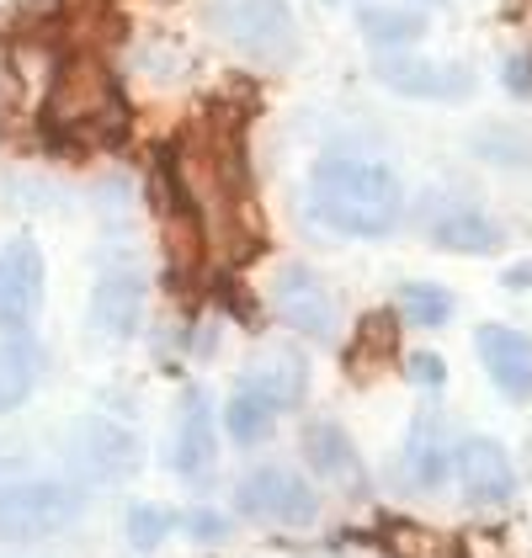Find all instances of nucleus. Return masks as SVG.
Here are the masks:
<instances>
[{
	"mask_svg": "<svg viewBox=\"0 0 532 558\" xmlns=\"http://www.w3.org/2000/svg\"><path fill=\"white\" fill-rule=\"evenodd\" d=\"M452 473L469 495V506H506L517 495V469L511 452L495 436H463L452 447Z\"/></svg>",
	"mask_w": 532,
	"mask_h": 558,
	"instance_id": "9b49d317",
	"label": "nucleus"
},
{
	"mask_svg": "<svg viewBox=\"0 0 532 558\" xmlns=\"http://www.w3.org/2000/svg\"><path fill=\"white\" fill-rule=\"evenodd\" d=\"M245 384L262 388L277 410H299L304 393H310V362H304L299 351H266V356L251 362Z\"/></svg>",
	"mask_w": 532,
	"mask_h": 558,
	"instance_id": "f3484780",
	"label": "nucleus"
},
{
	"mask_svg": "<svg viewBox=\"0 0 532 558\" xmlns=\"http://www.w3.org/2000/svg\"><path fill=\"white\" fill-rule=\"evenodd\" d=\"M304 458L319 478H336V484H352L356 495L367 489V473H362V458H356V441L336 421H310L304 426Z\"/></svg>",
	"mask_w": 532,
	"mask_h": 558,
	"instance_id": "dca6fc26",
	"label": "nucleus"
},
{
	"mask_svg": "<svg viewBox=\"0 0 532 558\" xmlns=\"http://www.w3.org/2000/svg\"><path fill=\"white\" fill-rule=\"evenodd\" d=\"M123 133H129V101L112 70L96 53L64 59L44 101V138L53 149H90V144H118Z\"/></svg>",
	"mask_w": 532,
	"mask_h": 558,
	"instance_id": "f03ea898",
	"label": "nucleus"
},
{
	"mask_svg": "<svg viewBox=\"0 0 532 558\" xmlns=\"http://www.w3.org/2000/svg\"><path fill=\"white\" fill-rule=\"evenodd\" d=\"M234 506L266 526H310L319 515V495L310 489L304 473L282 469V463H262L234 484Z\"/></svg>",
	"mask_w": 532,
	"mask_h": 558,
	"instance_id": "39448f33",
	"label": "nucleus"
},
{
	"mask_svg": "<svg viewBox=\"0 0 532 558\" xmlns=\"http://www.w3.org/2000/svg\"><path fill=\"white\" fill-rule=\"evenodd\" d=\"M44 282H48L44 251L27 234L0 245V330L5 336H27L33 330V319L44 308Z\"/></svg>",
	"mask_w": 532,
	"mask_h": 558,
	"instance_id": "0eeeda50",
	"label": "nucleus"
},
{
	"mask_svg": "<svg viewBox=\"0 0 532 558\" xmlns=\"http://www.w3.org/2000/svg\"><path fill=\"white\" fill-rule=\"evenodd\" d=\"M373 75H378L384 90L410 96V101H469V96H474V70H463V64H437V59L384 53Z\"/></svg>",
	"mask_w": 532,
	"mask_h": 558,
	"instance_id": "9d476101",
	"label": "nucleus"
},
{
	"mask_svg": "<svg viewBox=\"0 0 532 558\" xmlns=\"http://www.w3.org/2000/svg\"><path fill=\"white\" fill-rule=\"evenodd\" d=\"M395 341H399V325L395 314H367L362 325H356L352 336V351H347V373H373V367H384V362H395Z\"/></svg>",
	"mask_w": 532,
	"mask_h": 558,
	"instance_id": "4be33fe9",
	"label": "nucleus"
},
{
	"mask_svg": "<svg viewBox=\"0 0 532 558\" xmlns=\"http://www.w3.org/2000/svg\"><path fill=\"white\" fill-rule=\"evenodd\" d=\"M500 288H511V293L532 288V260H517V266H506V271H500Z\"/></svg>",
	"mask_w": 532,
	"mask_h": 558,
	"instance_id": "c85d7f7f",
	"label": "nucleus"
},
{
	"mask_svg": "<svg viewBox=\"0 0 532 558\" xmlns=\"http://www.w3.org/2000/svg\"><path fill=\"white\" fill-rule=\"evenodd\" d=\"M144 319V282L133 271H107L90 288V330L107 341H129Z\"/></svg>",
	"mask_w": 532,
	"mask_h": 558,
	"instance_id": "2eb2a0df",
	"label": "nucleus"
},
{
	"mask_svg": "<svg viewBox=\"0 0 532 558\" xmlns=\"http://www.w3.org/2000/svg\"><path fill=\"white\" fill-rule=\"evenodd\" d=\"M171 532H177V511H166V506L138 500V506L129 511V543L138 548V554H155Z\"/></svg>",
	"mask_w": 532,
	"mask_h": 558,
	"instance_id": "5701e85b",
	"label": "nucleus"
},
{
	"mask_svg": "<svg viewBox=\"0 0 532 558\" xmlns=\"http://www.w3.org/2000/svg\"><path fill=\"white\" fill-rule=\"evenodd\" d=\"M271 308H277V319H282L288 330L310 336L314 345H336V325H341L336 299H330V288L319 282V271H310L304 260L277 266V277H271Z\"/></svg>",
	"mask_w": 532,
	"mask_h": 558,
	"instance_id": "423d86ee",
	"label": "nucleus"
},
{
	"mask_svg": "<svg viewBox=\"0 0 532 558\" xmlns=\"http://www.w3.org/2000/svg\"><path fill=\"white\" fill-rule=\"evenodd\" d=\"M277 415L282 410L266 399L262 388L240 384L229 393V404H223V430H229L234 447H262V441H271V430H277Z\"/></svg>",
	"mask_w": 532,
	"mask_h": 558,
	"instance_id": "6ab92c4d",
	"label": "nucleus"
},
{
	"mask_svg": "<svg viewBox=\"0 0 532 558\" xmlns=\"http://www.w3.org/2000/svg\"><path fill=\"white\" fill-rule=\"evenodd\" d=\"M310 208L330 234L347 240H384L399 229L404 186L384 160L362 155H319L310 166Z\"/></svg>",
	"mask_w": 532,
	"mask_h": 558,
	"instance_id": "f257e3e1",
	"label": "nucleus"
},
{
	"mask_svg": "<svg viewBox=\"0 0 532 558\" xmlns=\"http://www.w3.org/2000/svg\"><path fill=\"white\" fill-rule=\"evenodd\" d=\"M177 526L192 537V543H223L234 526H229V515L223 511H208V506H197V511H181Z\"/></svg>",
	"mask_w": 532,
	"mask_h": 558,
	"instance_id": "393cba45",
	"label": "nucleus"
},
{
	"mask_svg": "<svg viewBox=\"0 0 532 558\" xmlns=\"http://www.w3.org/2000/svg\"><path fill=\"white\" fill-rule=\"evenodd\" d=\"M70 463H75L81 478L118 484V478H129L138 469V441H133V430L112 426L101 415H86V421L70 426Z\"/></svg>",
	"mask_w": 532,
	"mask_h": 558,
	"instance_id": "1a4fd4ad",
	"label": "nucleus"
},
{
	"mask_svg": "<svg viewBox=\"0 0 532 558\" xmlns=\"http://www.w3.org/2000/svg\"><path fill=\"white\" fill-rule=\"evenodd\" d=\"M474 351L485 362L489 384L500 388L511 404H528L532 399V336H522L517 325H500V319H485L474 330Z\"/></svg>",
	"mask_w": 532,
	"mask_h": 558,
	"instance_id": "f8f14e48",
	"label": "nucleus"
},
{
	"mask_svg": "<svg viewBox=\"0 0 532 558\" xmlns=\"http://www.w3.org/2000/svg\"><path fill=\"white\" fill-rule=\"evenodd\" d=\"M474 149L485 160H495V166H528L532 171V133L517 138V129H485V133H474Z\"/></svg>",
	"mask_w": 532,
	"mask_h": 558,
	"instance_id": "b1692460",
	"label": "nucleus"
},
{
	"mask_svg": "<svg viewBox=\"0 0 532 558\" xmlns=\"http://www.w3.org/2000/svg\"><path fill=\"white\" fill-rule=\"evenodd\" d=\"M356 27H362L367 44L384 48V53H404L410 44L426 38V16L410 11V5H367V11L356 16Z\"/></svg>",
	"mask_w": 532,
	"mask_h": 558,
	"instance_id": "aec40b11",
	"label": "nucleus"
},
{
	"mask_svg": "<svg viewBox=\"0 0 532 558\" xmlns=\"http://www.w3.org/2000/svg\"><path fill=\"white\" fill-rule=\"evenodd\" d=\"M404 378H410L415 388H443L447 384V362L437 356V351H415L410 367H404Z\"/></svg>",
	"mask_w": 532,
	"mask_h": 558,
	"instance_id": "a878e982",
	"label": "nucleus"
},
{
	"mask_svg": "<svg viewBox=\"0 0 532 558\" xmlns=\"http://www.w3.org/2000/svg\"><path fill=\"white\" fill-rule=\"evenodd\" d=\"M500 81H506V90H511V96L532 101V53H511V59H506V75H500Z\"/></svg>",
	"mask_w": 532,
	"mask_h": 558,
	"instance_id": "bb28decb",
	"label": "nucleus"
},
{
	"mask_svg": "<svg viewBox=\"0 0 532 558\" xmlns=\"http://www.w3.org/2000/svg\"><path fill=\"white\" fill-rule=\"evenodd\" d=\"M421 234H426V245H437L447 256H495L506 245V229L489 214H480L474 203H458V197H426Z\"/></svg>",
	"mask_w": 532,
	"mask_h": 558,
	"instance_id": "6e6552de",
	"label": "nucleus"
},
{
	"mask_svg": "<svg viewBox=\"0 0 532 558\" xmlns=\"http://www.w3.org/2000/svg\"><path fill=\"white\" fill-rule=\"evenodd\" d=\"M44 378V345L33 336H5L0 341V415L22 410Z\"/></svg>",
	"mask_w": 532,
	"mask_h": 558,
	"instance_id": "a211bd4d",
	"label": "nucleus"
},
{
	"mask_svg": "<svg viewBox=\"0 0 532 558\" xmlns=\"http://www.w3.org/2000/svg\"><path fill=\"white\" fill-rule=\"evenodd\" d=\"M22 101V81H16V59H11V48L0 44V112H11Z\"/></svg>",
	"mask_w": 532,
	"mask_h": 558,
	"instance_id": "cd10ccee",
	"label": "nucleus"
},
{
	"mask_svg": "<svg viewBox=\"0 0 532 558\" xmlns=\"http://www.w3.org/2000/svg\"><path fill=\"white\" fill-rule=\"evenodd\" d=\"M219 463V426H214V404L203 388H186L181 393V421H177V452H171V469L181 478H208Z\"/></svg>",
	"mask_w": 532,
	"mask_h": 558,
	"instance_id": "ddd939ff",
	"label": "nucleus"
},
{
	"mask_svg": "<svg viewBox=\"0 0 532 558\" xmlns=\"http://www.w3.org/2000/svg\"><path fill=\"white\" fill-rule=\"evenodd\" d=\"M395 308L410 330H443L458 303H452V293H447L443 282H399Z\"/></svg>",
	"mask_w": 532,
	"mask_h": 558,
	"instance_id": "412c9836",
	"label": "nucleus"
},
{
	"mask_svg": "<svg viewBox=\"0 0 532 558\" xmlns=\"http://www.w3.org/2000/svg\"><path fill=\"white\" fill-rule=\"evenodd\" d=\"M86 506L81 484L33 458H0V543H38L64 532Z\"/></svg>",
	"mask_w": 532,
	"mask_h": 558,
	"instance_id": "7ed1b4c3",
	"label": "nucleus"
},
{
	"mask_svg": "<svg viewBox=\"0 0 532 558\" xmlns=\"http://www.w3.org/2000/svg\"><path fill=\"white\" fill-rule=\"evenodd\" d=\"M208 27L262 70H288L299 59V22L288 0H214Z\"/></svg>",
	"mask_w": 532,
	"mask_h": 558,
	"instance_id": "20e7f679",
	"label": "nucleus"
},
{
	"mask_svg": "<svg viewBox=\"0 0 532 558\" xmlns=\"http://www.w3.org/2000/svg\"><path fill=\"white\" fill-rule=\"evenodd\" d=\"M452 447H458V441H447L443 415L426 410V415L410 426V441H404V478H410V489L443 495V484L452 478Z\"/></svg>",
	"mask_w": 532,
	"mask_h": 558,
	"instance_id": "4468645a",
	"label": "nucleus"
}]
</instances>
